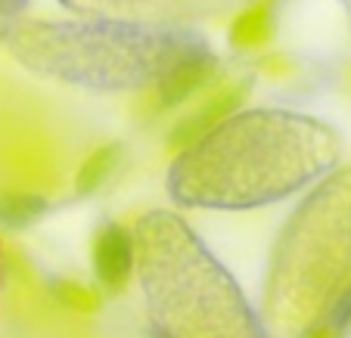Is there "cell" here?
Listing matches in <instances>:
<instances>
[{"label": "cell", "mask_w": 351, "mask_h": 338, "mask_svg": "<svg viewBox=\"0 0 351 338\" xmlns=\"http://www.w3.org/2000/svg\"><path fill=\"white\" fill-rule=\"evenodd\" d=\"M212 72H215V62L208 60V56H193V60L174 66V72L168 75V78L162 81V87H159L162 106L168 109V106H178V103H184L190 93H196L199 87L212 78Z\"/></svg>", "instance_id": "3957f363"}, {"label": "cell", "mask_w": 351, "mask_h": 338, "mask_svg": "<svg viewBox=\"0 0 351 338\" xmlns=\"http://www.w3.org/2000/svg\"><path fill=\"white\" fill-rule=\"evenodd\" d=\"M326 329L332 332V335H342L345 329H351V285H348V292L339 298V304L332 307V313H330V320H326Z\"/></svg>", "instance_id": "52a82bcc"}, {"label": "cell", "mask_w": 351, "mask_h": 338, "mask_svg": "<svg viewBox=\"0 0 351 338\" xmlns=\"http://www.w3.org/2000/svg\"><path fill=\"white\" fill-rule=\"evenodd\" d=\"M271 31H274L271 7L261 0V3H255V7L239 13V19L233 22V28H230V38L237 47H261L271 38Z\"/></svg>", "instance_id": "5b68a950"}, {"label": "cell", "mask_w": 351, "mask_h": 338, "mask_svg": "<svg viewBox=\"0 0 351 338\" xmlns=\"http://www.w3.org/2000/svg\"><path fill=\"white\" fill-rule=\"evenodd\" d=\"M60 298H62V304H69V307H93V295L87 292V289H81V285L62 283L60 285Z\"/></svg>", "instance_id": "ba28073f"}, {"label": "cell", "mask_w": 351, "mask_h": 338, "mask_svg": "<svg viewBox=\"0 0 351 338\" xmlns=\"http://www.w3.org/2000/svg\"><path fill=\"white\" fill-rule=\"evenodd\" d=\"M47 202L34 192H7L0 196V224L10 226V230H19V226H28L44 214Z\"/></svg>", "instance_id": "8992f818"}, {"label": "cell", "mask_w": 351, "mask_h": 338, "mask_svg": "<svg viewBox=\"0 0 351 338\" xmlns=\"http://www.w3.org/2000/svg\"><path fill=\"white\" fill-rule=\"evenodd\" d=\"M121 159V146L119 143H106V146L93 149L90 155H87V161L81 165L78 177H75V190L81 192V196H87V192L99 190V186L106 183L109 177H112L115 165H119Z\"/></svg>", "instance_id": "277c9868"}, {"label": "cell", "mask_w": 351, "mask_h": 338, "mask_svg": "<svg viewBox=\"0 0 351 338\" xmlns=\"http://www.w3.org/2000/svg\"><path fill=\"white\" fill-rule=\"evenodd\" d=\"M243 93H245L243 84H230V87H224V90H218L206 106H199V112H193L190 118H184L178 127H174L171 140H168L171 149L190 146L193 140H199L206 131H212V125H218L227 112H233V109L243 103Z\"/></svg>", "instance_id": "7a4b0ae2"}, {"label": "cell", "mask_w": 351, "mask_h": 338, "mask_svg": "<svg viewBox=\"0 0 351 338\" xmlns=\"http://www.w3.org/2000/svg\"><path fill=\"white\" fill-rule=\"evenodd\" d=\"M134 267V242L125 226L109 224L93 239V276L106 292H121Z\"/></svg>", "instance_id": "6da1fadb"}]
</instances>
